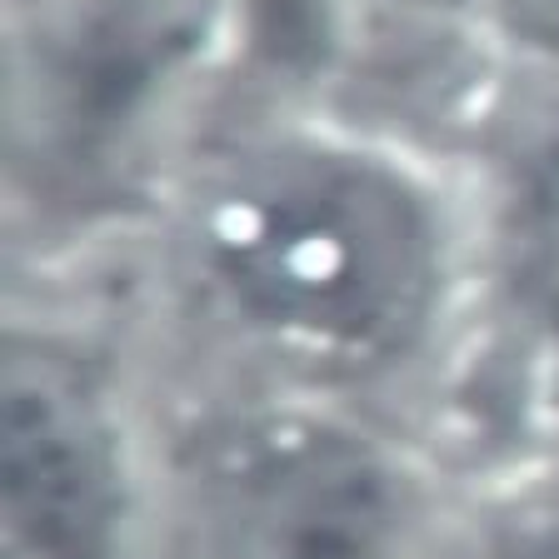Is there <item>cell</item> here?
Returning <instances> with one entry per match:
<instances>
[{"mask_svg": "<svg viewBox=\"0 0 559 559\" xmlns=\"http://www.w3.org/2000/svg\"><path fill=\"white\" fill-rule=\"evenodd\" d=\"M200 250L225 300L295 360H390L435 290V240L415 195L349 155H270L210 195Z\"/></svg>", "mask_w": 559, "mask_h": 559, "instance_id": "6da1fadb", "label": "cell"}, {"mask_svg": "<svg viewBox=\"0 0 559 559\" xmlns=\"http://www.w3.org/2000/svg\"><path fill=\"white\" fill-rule=\"evenodd\" d=\"M419 524L390 454L300 415L215 430L186 489V559H415Z\"/></svg>", "mask_w": 559, "mask_h": 559, "instance_id": "7a4b0ae2", "label": "cell"}, {"mask_svg": "<svg viewBox=\"0 0 559 559\" xmlns=\"http://www.w3.org/2000/svg\"><path fill=\"white\" fill-rule=\"evenodd\" d=\"M210 0H11L15 130L70 165L100 160L200 56Z\"/></svg>", "mask_w": 559, "mask_h": 559, "instance_id": "3957f363", "label": "cell"}, {"mask_svg": "<svg viewBox=\"0 0 559 559\" xmlns=\"http://www.w3.org/2000/svg\"><path fill=\"white\" fill-rule=\"evenodd\" d=\"M120 454L105 400L56 345L5 349V559H105Z\"/></svg>", "mask_w": 559, "mask_h": 559, "instance_id": "277c9868", "label": "cell"}, {"mask_svg": "<svg viewBox=\"0 0 559 559\" xmlns=\"http://www.w3.org/2000/svg\"><path fill=\"white\" fill-rule=\"evenodd\" d=\"M524 265H530V295L539 314L559 335V151L539 170L530 195V225H524Z\"/></svg>", "mask_w": 559, "mask_h": 559, "instance_id": "5b68a950", "label": "cell"}, {"mask_svg": "<svg viewBox=\"0 0 559 559\" xmlns=\"http://www.w3.org/2000/svg\"><path fill=\"white\" fill-rule=\"evenodd\" d=\"M504 21L545 50H559V0H495Z\"/></svg>", "mask_w": 559, "mask_h": 559, "instance_id": "8992f818", "label": "cell"}, {"mask_svg": "<svg viewBox=\"0 0 559 559\" xmlns=\"http://www.w3.org/2000/svg\"><path fill=\"white\" fill-rule=\"evenodd\" d=\"M275 5H290V0H275Z\"/></svg>", "mask_w": 559, "mask_h": 559, "instance_id": "52a82bcc", "label": "cell"}]
</instances>
